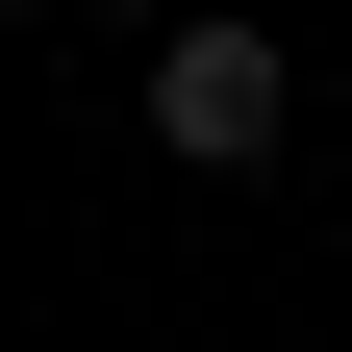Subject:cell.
I'll return each instance as SVG.
<instances>
[{"label": "cell", "instance_id": "6da1fadb", "mask_svg": "<svg viewBox=\"0 0 352 352\" xmlns=\"http://www.w3.org/2000/svg\"><path fill=\"white\" fill-rule=\"evenodd\" d=\"M126 51H151L126 101H151V151H176V176H277V151H302V51H277V25L176 0V25H126Z\"/></svg>", "mask_w": 352, "mask_h": 352}, {"label": "cell", "instance_id": "3957f363", "mask_svg": "<svg viewBox=\"0 0 352 352\" xmlns=\"http://www.w3.org/2000/svg\"><path fill=\"white\" fill-rule=\"evenodd\" d=\"M0 25H25V0H0Z\"/></svg>", "mask_w": 352, "mask_h": 352}, {"label": "cell", "instance_id": "7a4b0ae2", "mask_svg": "<svg viewBox=\"0 0 352 352\" xmlns=\"http://www.w3.org/2000/svg\"><path fill=\"white\" fill-rule=\"evenodd\" d=\"M101 25H176V0H101Z\"/></svg>", "mask_w": 352, "mask_h": 352}]
</instances>
